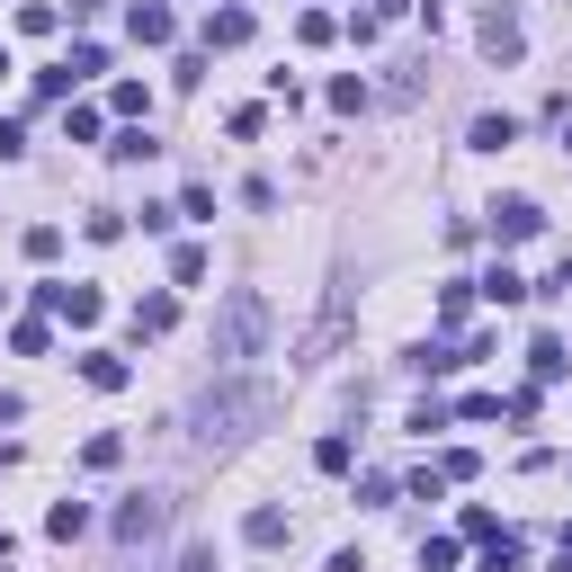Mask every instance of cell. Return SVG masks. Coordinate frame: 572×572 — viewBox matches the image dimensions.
Wrapping results in <instances>:
<instances>
[{"label": "cell", "instance_id": "cell-22", "mask_svg": "<svg viewBox=\"0 0 572 572\" xmlns=\"http://www.w3.org/2000/svg\"><path fill=\"white\" fill-rule=\"evenodd\" d=\"M554 572H572V546H563V554H554Z\"/></svg>", "mask_w": 572, "mask_h": 572}, {"label": "cell", "instance_id": "cell-16", "mask_svg": "<svg viewBox=\"0 0 572 572\" xmlns=\"http://www.w3.org/2000/svg\"><path fill=\"white\" fill-rule=\"evenodd\" d=\"M483 572H528V554H519V537H492V554H483Z\"/></svg>", "mask_w": 572, "mask_h": 572}, {"label": "cell", "instance_id": "cell-15", "mask_svg": "<svg viewBox=\"0 0 572 572\" xmlns=\"http://www.w3.org/2000/svg\"><path fill=\"white\" fill-rule=\"evenodd\" d=\"M331 108L358 117V108H367V81H358V72H340V81H331Z\"/></svg>", "mask_w": 572, "mask_h": 572}, {"label": "cell", "instance_id": "cell-13", "mask_svg": "<svg viewBox=\"0 0 572 572\" xmlns=\"http://www.w3.org/2000/svg\"><path fill=\"white\" fill-rule=\"evenodd\" d=\"M81 528H90L81 501H54V510H45V537H81Z\"/></svg>", "mask_w": 572, "mask_h": 572}, {"label": "cell", "instance_id": "cell-21", "mask_svg": "<svg viewBox=\"0 0 572 572\" xmlns=\"http://www.w3.org/2000/svg\"><path fill=\"white\" fill-rule=\"evenodd\" d=\"M19 411H28V403H19V394H0V420H19Z\"/></svg>", "mask_w": 572, "mask_h": 572}, {"label": "cell", "instance_id": "cell-20", "mask_svg": "<svg viewBox=\"0 0 572 572\" xmlns=\"http://www.w3.org/2000/svg\"><path fill=\"white\" fill-rule=\"evenodd\" d=\"M179 572H215V546H206V537H188V546H179Z\"/></svg>", "mask_w": 572, "mask_h": 572}, {"label": "cell", "instance_id": "cell-18", "mask_svg": "<svg viewBox=\"0 0 572 572\" xmlns=\"http://www.w3.org/2000/svg\"><path fill=\"white\" fill-rule=\"evenodd\" d=\"M108 153H117V162H143V153H153V134H143V125H125V134H108Z\"/></svg>", "mask_w": 572, "mask_h": 572}, {"label": "cell", "instance_id": "cell-4", "mask_svg": "<svg viewBox=\"0 0 572 572\" xmlns=\"http://www.w3.org/2000/svg\"><path fill=\"white\" fill-rule=\"evenodd\" d=\"M474 36H483V54H492V63H519V54H528V28H519V10H510V0H492Z\"/></svg>", "mask_w": 572, "mask_h": 572}, {"label": "cell", "instance_id": "cell-8", "mask_svg": "<svg viewBox=\"0 0 572 572\" xmlns=\"http://www.w3.org/2000/svg\"><path fill=\"white\" fill-rule=\"evenodd\" d=\"M170 322H179V305H170V296H143V305H134V340H162Z\"/></svg>", "mask_w": 572, "mask_h": 572}, {"label": "cell", "instance_id": "cell-7", "mask_svg": "<svg viewBox=\"0 0 572 572\" xmlns=\"http://www.w3.org/2000/svg\"><path fill=\"white\" fill-rule=\"evenodd\" d=\"M81 376H90L99 394H125V358H117V349H81Z\"/></svg>", "mask_w": 572, "mask_h": 572}, {"label": "cell", "instance_id": "cell-5", "mask_svg": "<svg viewBox=\"0 0 572 572\" xmlns=\"http://www.w3.org/2000/svg\"><path fill=\"white\" fill-rule=\"evenodd\" d=\"M546 233V206L537 197H501L492 206V242H537Z\"/></svg>", "mask_w": 572, "mask_h": 572}, {"label": "cell", "instance_id": "cell-10", "mask_svg": "<svg viewBox=\"0 0 572 572\" xmlns=\"http://www.w3.org/2000/svg\"><path fill=\"white\" fill-rule=\"evenodd\" d=\"M465 143H474V153H501V143H519V117H474Z\"/></svg>", "mask_w": 572, "mask_h": 572}, {"label": "cell", "instance_id": "cell-9", "mask_svg": "<svg viewBox=\"0 0 572 572\" xmlns=\"http://www.w3.org/2000/svg\"><path fill=\"white\" fill-rule=\"evenodd\" d=\"M206 45H251V10H206Z\"/></svg>", "mask_w": 572, "mask_h": 572}, {"label": "cell", "instance_id": "cell-11", "mask_svg": "<svg viewBox=\"0 0 572 572\" xmlns=\"http://www.w3.org/2000/svg\"><path fill=\"white\" fill-rule=\"evenodd\" d=\"M474 286H483L492 305H519V296H528V277H519V268H492V277H474Z\"/></svg>", "mask_w": 572, "mask_h": 572}, {"label": "cell", "instance_id": "cell-17", "mask_svg": "<svg viewBox=\"0 0 572 572\" xmlns=\"http://www.w3.org/2000/svg\"><path fill=\"white\" fill-rule=\"evenodd\" d=\"M170 277H179V286H197V277H206V251H197V242H179V251H170Z\"/></svg>", "mask_w": 572, "mask_h": 572}, {"label": "cell", "instance_id": "cell-1", "mask_svg": "<svg viewBox=\"0 0 572 572\" xmlns=\"http://www.w3.org/2000/svg\"><path fill=\"white\" fill-rule=\"evenodd\" d=\"M268 420H277V385L224 376V385H206V394L188 403V448H197V457H233V448L260 439Z\"/></svg>", "mask_w": 572, "mask_h": 572}, {"label": "cell", "instance_id": "cell-3", "mask_svg": "<svg viewBox=\"0 0 572 572\" xmlns=\"http://www.w3.org/2000/svg\"><path fill=\"white\" fill-rule=\"evenodd\" d=\"M162 519H170V492H125V510H117V546L162 537Z\"/></svg>", "mask_w": 572, "mask_h": 572}, {"label": "cell", "instance_id": "cell-2", "mask_svg": "<svg viewBox=\"0 0 572 572\" xmlns=\"http://www.w3.org/2000/svg\"><path fill=\"white\" fill-rule=\"evenodd\" d=\"M260 349H268V296L260 286H233V296L215 305V367H242Z\"/></svg>", "mask_w": 572, "mask_h": 572}, {"label": "cell", "instance_id": "cell-12", "mask_svg": "<svg viewBox=\"0 0 572 572\" xmlns=\"http://www.w3.org/2000/svg\"><path fill=\"white\" fill-rule=\"evenodd\" d=\"M242 537H251V546H286V510H251Z\"/></svg>", "mask_w": 572, "mask_h": 572}, {"label": "cell", "instance_id": "cell-14", "mask_svg": "<svg viewBox=\"0 0 572 572\" xmlns=\"http://www.w3.org/2000/svg\"><path fill=\"white\" fill-rule=\"evenodd\" d=\"M528 367H537V376H563L572 358H563V340H554V331H537V349H528Z\"/></svg>", "mask_w": 572, "mask_h": 572}, {"label": "cell", "instance_id": "cell-6", "mask_svg": "<svg viewBox=\"0 0 572 572\" xmlns=\"http://www.w3.org/2000/svg\"><path fill=\"white\" fill-rule=\"evenodd\" d=\"M125 28H134V45H170V10H162V0H134V10H125Z\"/></svg>", "mask_w": 572, "mask_h": 572}, {"label": "cell", "instance_id": "cell-19", "mask_svg": "<svg viewBox=\"0 0 572 572\" xmlns=\"http://www.w3.org/2000/svg\"><path fill=\"white\" fill-rule=\"evenodd\" d=\"M457 563V537H420V572H448Z\"/></svg>", "mask_w": 572, "mask_h": 572}]
</instances>
